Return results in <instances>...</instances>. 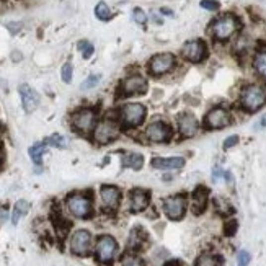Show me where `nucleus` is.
Here are the masks:
<instances>
[{
    "label": "nucleus",
    "instance_id": "obj_1",
    "mask_svg": "<svg viewBox=\"0 0 266 266\" xmlns=\"http://www.w3.org/2000/svg\"><path fill=\"white\" fill-rule=\"evenodd\" d=\"M113 115L120 121L124 133H134L144 128L149 110L142 101H123Z\"/></svg>",
    "mask_w": 266,
    "mask_h": 266
},
{
    "label": "nucleus",
    "instance_id": "obj_2",
    "mask_svg": "<svg viewBox=\"0 0 266 266\" xmlns=\"http://www.w3.org/2000/svg\"><path fill=\"white\" fill-rule=\"evenodd\" d=\"M123 128L120 121L116 120L115 115H105L103 118H100L97 126H95L92 133V140L97 145H110L115 140L120 139V135L123 134Z\"/></svg>",
    "mask_w": 266,
    "mask_h": 266
},
{
    "label": "nucleus",
    "instance_id": "obj_3",
    "mask_svg": "<svg viewBox=\"0 0 266 266\" xmlns=\"http://www.w3.org/2000/svg\"><path fill=\"white\" fill-rule=\"evenodd\" d=\"M140 135H142V139L147 144H154V145L168 144L175 137V126H172L167 120L155 118V120H150L149 123L144 124L142 134Z\"/></svg>",
    "mask_w": 266,
    "mask_h": 266
},
{
    "label": "nucleus",
    "instance_id": "obj_4",
    "mask_svg": "<svg viewBox=\"0 0 266 266\" xmlns=\"http://www.w3.org/2000/svg\"><path fill=\"white\" fill-rule=\"evenodd\" d=\"M265 105H266V88L262 83H248L240 90L239 108L243 113L253 115V113L262 110Z\"/></svg>",
    "mask_w": 266,
    "mask_h": 266
},
{
    "label": "nucleus",
    "instance_id": "obj_5",
    "mask_svg": "<svg viewBox=\"0 0 266 266\" xmlns=\"http://www.w3.org/2000/svg\"><path fill=\"white\" fill-rule=\"evenodd\" d=\"M149 92V80L144 73L133 72L121 78V82L116 87V98L126 100L131 97H142Z\"/></svg>",
    "mask_w": 266,
    "mask_h": 266
},
{
    "label": "nucleus",
    "instance_id": "obj_6",
    "mask_svg": "<svg viewBox=\"0 0 266 266\" xmlns=\"http://www.w3.org/2000/svg\"><path fill=\"white\" fill-rule=\"evenodd\" d=\"M240 30V20L234 13H224L212 20L209 25V35L212 36L214 41L225 43L234 38Z\"/></svg>",
    "mask_w": 266,
    "mask_h": 266
},
{
    "label": "nucleus",
    "instance_id": "obj_7",
    "mask_svg": "<svg viewBox=\"0 0 266 266\" xmlns=\"http://www.w3.org/2000/svg\"><path fill=\"white\" fill-rule=\"evenodd\" d=\"M100 120L98 108L95 106H82L70 115V126L77 134L92 135L95 126Z\"/></svg>",
    "mask_w": 266,
    "mask_h": 266
},
{
    "label": "nucleus",
    "instance_id": "obj_8",
    "mask_svg": "<svg viewBox=\"0 0 266 266\" xmlns=\"http://www.w3.org/2000/svg\"><path fill=\"white\" fill-rule=\"evenodd\" d=\"M177 56L173 53H168V51H163V53H157L152 58L147 61L145 70L149 73V77L152 78H163L170 75L172 72L177 69Z\"/></svg>",
    "mask_w": 266,
    "mask_h": 266
},
{
    "label": "nucleus",
    "instance_id": "obj_9",
    "mask_svg": "<svg viewBox=\"0 0 266 266\" xmlns=\"http://www.w3.org/2000/svg\"><path fill=\"white\" fill-rule=\"evenodd\" d=\"M234 123V113L225 105H216L204 115L202 129L206 131H219V129L229 128Z\"/></svg>",
    "mask_w": 266,
    "mask_h": 266
},
{
    "label": "nucleus",
    "instance_id": "obj_10",
    "mask_svg": "<svg viewBox=\"0 0 266 266\" xmlns=\"http://www.w3.org/2000/svg\"><path fill=\"white\" fill-rule=\"evenodd\" d=\"M67 211L75 219H88L93 212V201L88 193H72L66 200Z\"/></svg>",
    "mask_w": 266,
    "mask_h": 266
},
{
    "label": "nucleus",
    "instance_id": "obj_11",
    "mask_svg": "<svg viewBox=\"0 0 266 266\" xmlns=\"http://www.w3.org/2000/svg\"><path fill=\"white\" fill-rule=\"evenodd\" d=\"M207 44L204 39H188L180 49V58L190 64H201L207 58Z\"/></svg>",
    "mask_w": 266,
    "mask_h": 266
},
{
    "label": "nucleus",
    "instance_id": "obj_12",
    "mask_svg": "<svg viewBox=\"0 0 266 266\" xmlns=\"http://www.w3.org/2000/svg\"><path fill=\"white\" fill-rule=\"evenodd\" d=\"M201 124L191 111H182L175 121V134L180 139H191L201 131Z\"/></svg>",
    "mask_w": 266,
    "mask_h": 266
},
{
    "label": "nucleus",
    "instance_id": "obj_13",
    "mask_svg": "<svg viewBox=\"0 0 266 266\" xmlns=\"http://www.w3.org/2000/svg\"><path fill=\"white\" fill-rule=\"evenodd\" d=\"M118 250H120V247H118L116 239L108 234L100 235L95 243V257L100 263H111L116 258Z\"/></svg>",
    "mask_w": 266,
    "mask_h": 266
},
{
    "label": "nucleus",
    "instance_id": "obj_14",
    "mask_svg": "<svg viewBox=\"0 0 266 266\" xmlns=\"http://www.w3.org/2000/svg\"><path fill=\"white\" fill-rule=\"evenodd\" d=\"M163 214L170 220H180L185 217L186 207H188V200L185 195H172L163 200Z\"/></svg>",
    "mask_w": 266,
    "mask_h": 266
},
{
    "label": "nucleus",
    "instance_id": "obj_15",
    "mask_svg": "<svg viewBox=\"0 0 266 266\" xmlns=\"http://www.w3.org/2000/svg\"><path fill=\"white\" fill-rule=\"evenodd\" d=\"M92 250V234L87 229H78L70 237V252L77 257H87Z\"/></svg>",
    "mask_w": 266,
    "mask_h": 266
},
{
    "label": "nucleus",
    "instance_id": "obj_16",
    "mask_svg": "<svg viewBox=\"0 0 266 266\" xmlns=\"http://www.w3.org/2000/svg\"><path fill=\"white\" fill-rule=\"evenodd\" d=\"M121 190L115 185H101L100 186V200L101 206L106 211H116L121 204Z\"/></svg>",
    "mask_w": 266,
    "mask_h": 266
},
{
    "label": "nucleus",
    "instance_id": "obj_17",
    "mask_svg": "<svg viewBox=\"0 0 266 266\" xmlns=\"http://www.w3.org/2000/svg\"><path fill=\"white\" fill-rule=\"evenodd\" d=\"M18 93H20V98H21V106H23L25 113H33L38 106H39V93L36 92L35 88H31L28 83H21L18 87Z\"/></svg>",
    "mask_w": 266,
    "mask_h": 266
},
{
    "label": "nucleus",
    "instance_id": "obj_18",
    "mask_svg": "<svg viewBox=\"0 0 266 266\" xmlns=\"http://www.w3.org/2000/svg\"><path fill=\"white\" fill-rule=\"evenodd\" d=\"M150 206V193L144 188H134L129 193V209L131 212H144Z\"/></svg>",
    "mask_w": 266,
    "mask_h": 266
},
{
    "label": "nucleus",
    "instance_id": "obj_19",
    "mask_svg": "<svg viewBox=\"0 0 266 266\" xmlns=\"http://www.w3.org/2000/svg\"><path fill=\"white\" fill-rule=\"evenodd\" d=\"M209 202V190L206 186H196L191 193V211H193L195 216H201L202 212L206 211Z\"/></svg>",
    "mask_w": 266,
    "mask_h": 266
},
{
    "label": "nucleus",
    "instance_id": "obj_20",
    "mask_svg": "<svg viewBox=\"0 0 266 266\" xmlns=\"http://www.w3.org/2000/svg\"><path fill=\"white\" fill-rule=\"evenodd\" d=\"M150 167L154 170H163V172H172L185 167L183 157H154L150 160Z\"/></svg>",
    "mask_w": 266,
    "mask_h": 266
},
{
    "label": "nucleus",
    "instance_id": "obj_21",
    "mask_svg": "<svg viewBox=\"0 0 266 266\" xmlns=\"http://www.w3.org/2000/svg\"><path fill=\"white\" fill-rule=\"evenodd\" d=\"M121 167L139 172L144 167V155L137 154V152H124L121 155Z\"/></svg>",
    "mask_w": 266,
    "mask_h": 266
},
{
    "label": "nucleus",
    "instance_id": "obj_22",
    "mask_svg": "<svg viewBox=\"0 0 266 266\" xmlns=\"http://www.w3.org/2000/svg\"><path fill=\"white\" fill-rule=\"evenodd\" d=\"M147 243V234L144 232V229L140 227H134L129 234V239H128V247L131 252H139L142 250L144 245Z\"/></svg>",
    "mask_w": 266,
    "mask_h": 266
},
{
    "label": "nucleus",
    "instance_id": "obj_23",
    "mask_svg": "<svg viewBox=\"0 0 266 266\" xmlns=\"http://www.w3.org/2000/svg\"><path fill=\"white\" fill-rule=\"evenodd\" d=\"M252 67L253 72L260 80L266 83V49L257 51L252 59Z\"/></svg>",
    "mask_w": 266,
    "mask_h": 266
},
{
    "label": "nucleus",
    "instance_id": "obj_24",
    "mask_svg": "<svg viewBox=\"0 0 266 266\" xmlns=\"http://www.w3.org/2000/svg\"><path fill=\"white\" fill-rule=\"evenodd\" d=\"M46 150H48V145L44 144V140H43V142L33 144V145L30 147V150H28V154H30L31 162L35 163V165L41 167V165H43V155L46 154Z\"/></svg>",
    "mask_w": 266,
    "mask_h": 266
},
{
    "label": "nucleus",
    "instance_id": "obj_25",
    "mask_svg": "<svg viewBox=\"0 0 266 266\" xmlns=\"http://www.w3.org/2000/svg\"><path fill=\"white\" fill-rule=\"evenodd\" d=\"M28 211H30V202L25 201V200H20L15 202V207H13V214H12V224L16 225L20 222V219L26 216Z\"/></svg>",
    "mask_w": 266,
    "mask_h": 266
},
{
    "label": "nucleus",
    "instance_id": "obj_26",
    "mask_svg": "<svg viewBox=\"0 0 266 266\" xmlns=\"http://www.w3.org/2000/svg\"><path fill=\"white\" fill-rule=\"evenodd\" d=\"M220 257L214 253H202L198 257L195 266H220Z\"/></svg>",
    "mask_w": 266,
    "mask_h": 266
},
{
    "label": "nucleus",
    "instance_id": "obj_27",
    "mask_svg": "<svg viewBox=\"0 0 266 266\" xmlns=\"http://www.w3.org/2000/svg\"><path fill=\"white\" fill-rule=\"evenodd\" d=\"M121 266H147V265L142 257H139L135 252H129L121 257Z\"/></svg>",
    "mask_w": 266,
    "mask_h": 266
},
{
    "label": "nucleus",
    "instance_id": "obj_28",
    "mask_svg": "<svg viewBox=\"0 0 266 266\" xmlns=\"http://www.w3.org/2000/svg\"><path fill=\"white\" fill-rule=\"evenodd\" d=\"M95 16H97L100 21H110L113 18V12L108 7V3L98 2L97 5H95Z\"/></svg>",
    "mask_w": 266,
    "mask_h": 266
},
{
    "label": "nucleus",
    "instance_id": "obj_29",
    "mask_svg": "<svg viewBox=\"0 0 266 266\" xmlns=\"http://www.w3.org/2000/svg\"><path fill=\"white\" fill-rule=\"evenodd\" d=\"M44 144L48 147H56V149H67V139L61 134H51L49 137L44 139Z\"/></svg>",
    "mask_w": 266,
    "mask_h": 266
},
{
    "label": "nucleus",
    "instance_id": "obj_30",
    "mask_svg": "<svg viewBox=\"0 0 266 266\" xmlns=\"http://www.w3.org/2000/svg\"><path fill=\"white\" fill-rule=\"evenodd\" d=\"M72 78H73V66H72V62L67 61L61 67V80L66 85H69L72 83Z\"/></svg>",
    "mask_w": 266,
    "mask_h": 266
},
{
    "label": "nucleus",
    "instance_id": "obj_31",
    "mask_svg": "<svg viewBox=\"0 0 266 266\" xmlns=\"http://www.w3.org/2000/svg\"><path fill=\"white\" fill-rule=\"evenodd\" d=\"M78 49H80L82 53V58L83 59H90L95 53V46L90 41H87V39H82V41H78Z\"/></svg>",
    "mask_w": 266,
    "mask_h": 266
},
{
    "label": "nucleus",
    "instance_id": "obj_32",
    "mask_svg": "<svg viewBox=\"0 0 266 266\" xmlns=\"http://www.w3.org/2000/svg\"><path fill=\"white\" fill-rule=\"evenodd\" d=\"M100 80H101V75L100 73H92V75H88L85 80L82 82V90L85 92V90H92V88H95L97 85L100 83Z\"/></svg>",
    "mask_w": 266,
    "mask_h": 266
},
{
    "label": "nucleus",
    "instance_id": "obj_33",
    "mask_svg": "<svg viewBox=\"0 0 266 266\" xmlns=\"http://www.w3.org/2000/svg\"><path fill=\"white\" fill-rule=\"evenodd\" d=\"M147 20H149V16H147V13L144 12L142 8L137 7V8L133 10V21H134V23H137L140 26H145Z\"/></svg>",
    "mask_w": 266,
    "mask_h": 266
},
{
    "label": "nucleus",
    "instance_id": "obj_34",
    "mask_svg": "<svg viewBox=\"0 0 266 266\" xmlns=\"http://www.w3.org/2000/svg\"><path fill=\"white\" fill-rule=\"evenodd\" d=\"M214 204H216V209L222 214V216H227V214H232L234 212V209L225 200H220V198H216V201H214Z\"/></svg>",
    "mask_w": 266,
    "mask_h": 266
},
{
    "label": "nucleus",
    "instance_id": "obj_35",
    "mask_svg": "<svg viewBox=\"0 0 266 266\" xmlns=\"http://www.w3.org/2000/svg\"><path fill=\"white\" fill-rule=\"evenodd\" d=\"M200 5H201V8L207 10V12H217L220 8V3L217 0H201Z\"/></svg>",
    "mask_w": 266,
    "mask_h": 266
},
{
    "label": "nucleus",
    "instance_id": "obj_36",
    "mask_svg": "<svg viewBox=\"0 0 266 266\" xmlns=\"http://www.w3.org/2000/svg\"><path fill=\"white\" fill-rule=\"evenodd\" d=\"M250 253L245 252V250H240L239 253H237V266H248V263H250Z\"/></svg>",
    "mask_w": 266,
    "mask_h": 266
},
{
    "label": "nucleus",
    "instance_id": "obj_37",
    "mask_svg": "<svg viewBox=\"0 0 266 266\" xmlns=\"http://www.w3.org/2000/svg\"><path fill=\"white\" fill-rule=\"evenodd\" d=\"M237 144H239V135H229L227 139L224 140V150H229L232 149V147H235Z\"/></svg>",
    "mask_w": 266,
    "mask_h": 266
},
{
    "label": "nucleus",
    "instance_id": "obj_38",
    "mask_svg": "<svg viewBox=\"0 0 266 266\" xmlns=\"http://www.w3.org/2000/svg\"><path fill=\"white\" fill-rule=\"evenodd\" d=\"M235 232H237V222L235 220H229V222L225 224V235L232 237V235H235Z\"/></svg>",
    "mask_w": 266,
    "mask_h": 266
},
{
    "label": "nucleus",
    "instance_id": "obj_39",
    "mask_svg": "<svg viewBox=\"0 0 266 266\" xmlns=\"http://www.w3.org/2000/svg\"><path fill=\"white\" fill-rule=\"evenodd\" d=\"M224 177H225V172L220 167H216L212 170V182H220V180H224Z\"/></svg>",
    "mask_w": 266,
    "mask_h": 266
},
{
    "label": "nucleus",
    "instance_id": "obj_40",
    "mask_svg": "<svg viewBox=\"0 0 266 266\" xmlns=\"http://www.w3.org/2000/svg\"><path fill=\"white\" fill-rule=\"evenodd\" d=\"M7 28L10 30V33H12V35H16V33H18L21 28H23V23H18V21H10V23H7Z\"/></svg>",
    "mask_w": 266,
    "mask_h": 266
},
{
    "label": "nucleus",
    "instance_id": "obj_41",
    "mask_svg": "<svg viewBox=\"0 0 266 266\" xmlns=\"http://www.w3.org/2000/svg\"><path fill=\"white\" fill-rule=\"evenodd\" d=\"M266 128V113H263L262 118L258 120V123L255 124V129H265Z\"/></svg>",
    "mask_w": 266,
    "mask_h": 266
},
{
    "label": "nucleus",
    "instance_id": "obj_42",
    "mask_svg": "<svg viewBox=\"0 0 266 266\" xmlns=\"http://www.w3.org/2000/svg\"><path fill=\"white\" fill-rule=\"evenodd\" d=\"M7 217H8L7 209H5V207H0V224L5 222V220H7Z\"/></svg>",
    "mask_w": 266,
    "mask_h": 266
},
{
    "label": "nucleus",
    "instance_id": "obj_43",
    "mask_svg": "<svg viewBox=\"0 0 266 266\" xmlns=\"http://www.w3.org/2000/svg\"><path fill=\"white\" fill-rule=\"evenodd\" d=\"M12 59H13L15 62H18V61L23 59V54H21L20 51H13V53H12Z\"/></svg>",
    "mask_w": 266,
    "mask_h": 266
},
{
    "label": "nucleus",
    "instance_id": "obj_44",
    "mask_svg": "<svg viewBox=\"0 0 266 266\" xmlns=\"http://www.w3.org/2000/svg\"><path fill=\"white\" fill-rule=\"evenodd\" d=\"M160 15H163V16H173V12H172V10H170V8H165V7H163V8H160Z\"/></svg>",
    "mask_w": 266,
    "mask_h": 266
},
{
    "label": "nucleus",
    "instance_id": "obj_45",
    "mask_svg": "<svg viewBox=\"0 0 266 266\" xmlns=\"http://www.w3.org/2000/svg\"><path fill=\"white\" fill-rule=\"evenodd\" d=\"M152 18H154V23L162 25V18H158V15H152Z\"/></svg>",
    "mask_w": 266,
    "mask_h": 266
},
{
    "label": "nucleus",
    "instance_id": "obj_46",
    "mask_svg": "<svg viewBox=\"0 0 266 266\" xmlns=\"http://www.w3.org/2000/svg\"><path fill=\"white\" fill-rule=\"evenodd\" d=\"M2 137H3V129L0 126V142H2Z\"/></svg>",
    "mask_w": 266,
    "mask_h": 266
},
{
    "label": "nucleus",
    "instance_id": "obj_47",
    "mask_svg": "<svg viewBox=\"0 0 266 266\" xmlns=\"http://www.w3.org/2000/svg\"><path fill=\"white\" fill-rule=\"evenodd\" d=\"M167 266H182V265H178V263H170V265H167Z\"/></svg>",
    "mask_w": 266,
    "mask_h": 266
},
{
    "label": "nucleus",
    "instance_id": "obj_48",
    "mask_svg": "<svg viewBox=\"0 0 266 266\" xmlns=\"http://www.w3.org/2000/svg\"><path fill=\"white\" fill-rule=\"evenodd\" d=\"M0 163H2V155H0Z\"/></svg>",
    "mask_w": 266,
    "mask_h": 266
}]
</instances>
